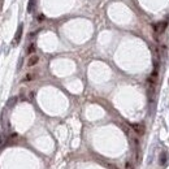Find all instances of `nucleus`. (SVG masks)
I'll return each instance as SVG.
<instances>
[{
    "label": "nucleus",
    "mask_w": 169,
    "mask_h": 169,
    "mask_svg": "<svg viewBox=\"0 0 169 169\" xmlns=\"http://www.w3.org/2000/svg\"><path fill=\"white\" fill-rule=\"evenodd\" d=\"M166 25H168L166 21H161V22H157V23H155V25H152V29H153V31H155L156 35L163 33V31L166 29Z\"/></svg>",
    "instance_id": "f257e3e1"
},
{
    "label": "nucleus",
    "mask_w": 169,
    "mask_h": 169,
    "mask_svg": "<svg viewBox=\"0 0 169 169\" xmlns=\"http://www.w3.org/2000/svg\"><path fill=\"white\" fill-rule=\"evenodd\" d=\"M22 30H23V23H20V25H18V29H17V31H16L14 39H13V44H14V46H17V44L20 43V40H21V36H22Z\"/></svg>",
    "instance_id": "f03ea898"
},
{
    "label": "nucleus",
    "mask_w": 169,
    "mask_h": 169,
    "mask_svg": "<svg viewBox=\"0 0 169 169\" xmlns=\"http://www.w3.org/2000/svg\"><path fill=\"white\" fill-rule=\"evenodd\" d=\"M131 127H133V130H134L137 134H139V135L144 134V125H142V124H131Z\"/></svg>",
    "instance_id": "7ed1b4c3"
},
{
    "label": "nucleus",
    "mask_w": 169,
    "mask_h": 169,
    "mask_svg": "<svg viewBox=\"0 0 169 169\" xmlns=\"http://www.w3.org/2000/svg\"><path fill=\"white\" fill-rule=\"evenodd\" d=\"M38 62H39V56H36V55H33V56H30V57H29V60H27V66L29 68L35 66Z\"/></svg>",
    "instance_id": "20e7f679"
},
{
    "label": "nucleus",
    "mask_w": 169,
    "mask_h": 169,
    "mask_svg": "<svg viewBox=\"0 0 169 169\" xmlns=\"http://www.w3.org/2000/svg\"><path fill=\"white\" fill-rule=\"evenodd\" d=\"M159 163H160V165H165V164L168 163V153H166L165 151H163V152L160 153V157H159Z\"/></svg>",
    "instance_id": "39448f33"
},
{
    "label": "nucleus",
    "mask_w": 169,
    "mask_h": 169,
    "mask_svg": "<svg viewBox=\"0 0 169 169\" xmlns=\"http://www.w3.org/2000/svg\"><path fill=\"white\" fill-rule=\"evenodd\" d=\"M35 5H36V0H29V3H27V12L29 13H33L34 9H35Z\"/></svg>",
    "instance_id": "423d86ee"
},
{
    "label": "nucleus",
    "mask_w": 169,
    "mask_h": 169,
    "mask_svg": "<svg viewBox=\"0 0 169 169\" xmlns=\"http://www.w3.org/2000/svg\"><path fill=\"white\" fill-rule=\"evenodd\" d=\"M26 52H27L29 55H30V53H34V52H35V44L31 43L30 46H29V48H27V51H26Z\"/></svg>",
    "instance_id": "0eeeda50"
},
{
    "label": "nucleus",
    "mask_w": 169,
    "mask_h": 169,
    "mask_svg": "<svg viewBox=\"0 0 169 169\" xmlns=\"http://www.w3.org/2000/svg\"><path fill=\"white\" fill-rule=\"evenodd\" d=\"M33 78H34V74H31V73H29V74H26L25 75V78H23V82H30V81L31 79H33Z\"/></svg>",
    "instance_id": "6e6552de"
},
{
    "label": "nucleus",
    "mask_w": 169,
    "mask_h": 169,
    "mask_svg": "<svg viewBox=\"0 0 169 169\" xmlns=\"http://www.w3.org/2000/svg\"><path fill=\"white\" fill-rule=\"evenodd\" d=\"M126 169H133L131 163H129V161H127V163H126Z\"/></svg>",
    "instance_id": "1a4fd4ad"
}]
</instances>
